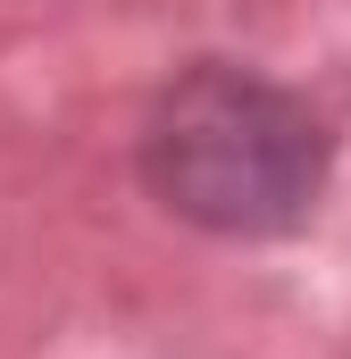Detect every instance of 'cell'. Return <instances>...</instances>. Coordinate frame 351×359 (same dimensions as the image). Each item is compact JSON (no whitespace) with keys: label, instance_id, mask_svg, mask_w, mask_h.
Here are the masks:
<instances>
[{"label":"cell","instance_id":"cell-1","mask_svg":"<svg viewBox=\"0 0 351 359\" xmlns=\"http://www.w3.org/2000/svg\"><path fill=\"white\" fill-rule=\"evenodd\" d=\"M326 126L310 100L267 84L251 67H184L151 126H143V176L176 217L209 234H284L326 192Z\"/></svg>","mask_w":351,"mask_h":359}]
</instances>
